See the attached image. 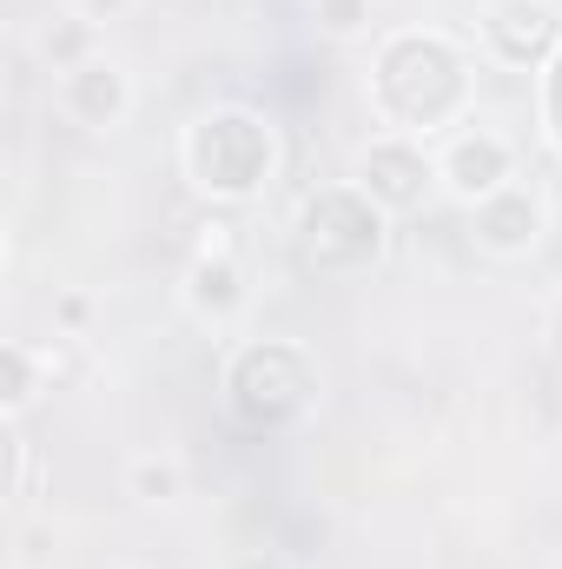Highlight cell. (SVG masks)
I'll use <instances>...</instances> for the list:
<instances>
[{
  "instance_id": "obj_1",
  "label": "cell",
  "mask_w": 562,
  "mask_h": 569,
  "mask_svg": "<svg viewBox=\"0 0 562 569\" xmlns=\"http://www.w3.org/2000/svg\"><path fill=\"white\" fill-rule=\"evenodd\" d=\"M371 100L378 113L404 133V140H430L443 127H456L476 100L470 60L456 53V40L443 33H391L371 60Z\"/></svg>"
},
{
  "instance_id": "obj_2",
  "label": "cell",
  "mask_w": 562,
  "mask_h": 569,
  "mask_svg": "<svg viewBox=\"0 0 562 569\" xmlns=\"http://www.w3.org/2000/svg\"><path fill=\"white\" fill-rule=\"evenodd\" d=\"M318 358L298 338H259L225 365V405L245 430H284L318 405Z\"/></svg>"
},
{
  "instance_id": "obj_3",
  "label": "cell",
  "mask_w": 562,
  "mask_h": 569,
  "mask_svg": "<svg viewBox=\"0 0 562 569\" xmlns=\"http://www.w3.org/2000/svg\"><path fill=\"white\" fill-rule=\"evenodd\" d=\"M384 259V206L364 186H331L298 212V266L318 279H358Z\"/></svg>"
},
{
  "instance_id": "obj_4",
  "label": "cell",
  "mask_w": 562,
  "mask_h": 569,
  "mask_svg": "<svg viewBox=\"0 0 562 569\" xmlns=\"http://www.w3.org/2000/svg\"><path fill=\"white\" fill-rule=\"evenodd\" d=\"M272 166H279V140H272V127H265L259 113H245V107H219V113H205V120L185 133V179H192L199 192L225 199V206L252 199V192L272 179Z\"/></svg>"
},
{
  "instance_id": "obj_5",
  "label": "cell",
  "mask_w": 562,
  "mask_h": 569,
  "mask_svg": "<svg viewBox=\"0 0 562 569\" xmlns=\"http://www.w3.org/2000/svg\"><path fill=\"white\" fill-rule=\"evenodd\" d=\"M483 47L503 67H550V53L562 47V13L550 0H496L483 13Z\"/></svg>"
},
{
  "instance_id": "obj_6",
  "label": "cell",
  "mask_w": 562,
  "mask_h": 569,
  "mask_svg": "<svg viewBox=\"0 0 562 569\" xmlns=\"http://www.w3.org/2000/svg\"><path fill=\"white\" fill-rule=\"evenodd\" d=\"M543 226H550L543 199H536L530 186H516V179L470 206V232H476V246H483V252H496V259H523V252H536Z\"/></svg>"
},
{
  "instance_id": "obj_7",
  "label": "cell",
  "mask_w": 562,
  "mask_h": 569,
  "mask_svg": "<svg viewBox=\"0 0 562 569\" xmlns=\"http://www.w3.org/2000/svg\"><path fill=\"white\" fill-rule=\"evenodd\" d=\"M430 179H436V166H430V152L418 140H371L364 146V159H358V186L384 206V212H411L423 206V192H430Z\"/></svg>"
},
{
  "instance_id": "obj_8",
  "label": "cell",
  "mask_w": 562,
  "mask_h": 569,
  "mask_svg": "<svg viewBox=\"0 0 562 569\" xmlns=\"http://www.w3.org/2000/svg\"><path fill=\"white\" fill-rule=\"evenodd\" d=\"M436 179L456 192V199H490L496 186H510L516 179V152L510 140H496V133H483V127H470V133H456V140L443 146V159H436Z\"/></svg>"
},
{
  "instance_id": "obj_9",
  "label": "cell",
  "mask_w": 562,
  "mask_h": 569,
  "mask_svg": "<svg viewBox=\"0 0 562 569\" xmlns=\"http://www.w3.org/2000/svg\"><path fill=\"white\" fill-rule=\"evenodd\" d=\"M127 73L113 67V60H80L73 73H67V113L80 120V127H113L120 113H127Z\"/></svg>"
},
{
  "instance_id": "obj_10",
  "label": "cell",
  "mask_w": 562,
  "mask_h": 569,
  "mask_svg": "<svg viewBox=\"0 0 562 569\" xmlns=\"http://www.w3.org/2000/svg\"><path fill=\"white\" fill-rule=\"evenodd\" d=\"M185 305H192L199 318H232V311L245 305V272H239V259H232L225 246H205V252L192 259V272H185Z\"/></svg>"
},
{
  "instance_id": "obj_11",
  "label": "cell",
  "mask_w": 562,
  "mask_h": 569,
  "mask_svg": "<svg viewBox=\"0 0 562 569\" xmlns=\"http://www.w3.org/2000/svg\"><path fill=\"white\" fill-rule=\"evenodd\" d=\"M33 385H40L33 351H27V345H7V411H20V405L33 398Z\"/></svg>"
},
{
  "instance_id": "obj_12",
  "label": "cell",
  "mask_w": 562,
  "mask_h": 569,
  "mask_svg": "<svg viewBox=\"0 0 562 569\" xmlns=\"http://www.w3.org/2000/svg\"><path fill=\"white\" fill-rule=\"evenodd\" d=\"M133 497H145V503H165V497H179V470L172 463H133Z\"/></svg>"
},
{
  "instance_id": "obj_13",
  "label": "cell",
  "mask_w": 562,
  "mask_h": 569,
  "mask_svg": "<svg viewBox=\"0 0 562 569\" xmlns=\"http://www.w3.org/2000/svg\"><path fill=\"white\" fill-rule=\"evenodd\" d=\"M543 127H550V140L562 152V47L550 53V67H543Z\"/></svg>"
},
{
  "instance_id": "obj_14",
  "label": "cell",
  "mask_w": 562,
  "mask_h": 569,
  "mask_svg": "<svg viewBox=\"0 0 562 569\" xmlns=\"http://www.w3.org/2000/svg\"><path fill=\"white\" fill-rule=\"evenodd\" d=\"M318 13H324V27H331V33H358V27H364V13H371V0H318Z\"/></svg>"
},
{
  "instance_id": "obj_15",
  "label": "cell",
  "mask_w": 562,
  "mask_h": 569,
  "mask_svg": "<svg viewBox=\"0 0 562 569\" xmlns=\"http://www.w3.org/2000/svg\"><path fill=\"white\" fill-rule=\"evenodd\" d=\"M13 443V497H27V437H7Z\"/></svg>"
},
{
  "instance_id": "obj_16",
  "label": "cell",
  "mask_w": 562,
  "mask_h": 569,
  "mask_svg": "<svg viewBox=\"0 0 562 569\" xmlns=\"http://www.w3.org/2000/svg\"><path fill=\"white\" fill-rule=\"evenodd\" d=\"M80 7H87V20H93V13H120L127 0H80Z\"/></svg>"
}]
</instances>
